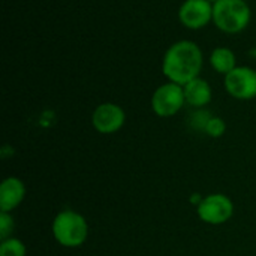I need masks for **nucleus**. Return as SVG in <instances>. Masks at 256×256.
I'll return each mask as SVG.
<instances>
[{
    "instance_id": "2eb2a0df",
    "label": "nucleus",
    "mask_w": 256,
    "mask_h": 256,
    "mask_svg": "<svg viewBox=\"0 0 256 256\" xmlns=\"http://www.w3.org/2000/svg\"><path fill=\"white\" fill-rule=\"evenodd\" d=\"M208 2H214V3H216V2H219V0H208Z\"/></svg>"
},
{
    "instance_id": "f03ea898",
    "label": "nucleus",
    "mask_w": 256,
    "mask_h": 256,
    "mask_svg": "<svg viewBox=\"0 0 256 256\" xmlns=\"http://www.w3.org/2000/svg\"><path fill=\"white\" fill-rule=\"evenodd\" d=\"M51 230L54 240L68 249L82 246L88 237V225L86 218L74 210L60 212L54 218Z\"/></svg>"
},
{
    "instance_id": "39448f33",
    "label": "nucleus",
    "mask_w": 256,
    "mask_h": 256,
    "mask_svg": "<svg viewBox=\"0 0 256 256\" xmlns=\"http://www.w3.org/2000/svg\"><path fill=\"white\" fill-rule=\"evenodd\" d=\"M184 90L183 86L176 82H168L160 86L152 96V110L159 117H172L184 105Z\"/></svg>"
},
{
    "instance_id": "9d476101",
    "label": "nucleus",
    "mask_w": 256,
    "mask_h": 256,
    "mask_svg": "<svg viewBox=\"0 0 256 256\" xmlns=\"http://www.w3.org/2000/svg\"><path fill=\"white\" fill-rule=\"evenodd\" d=\"M184 90V99L189 105L201 108L206 106L212 100V88L208 82L202 78H195L186 86H183Z\"/></svg>"
},
{
    "instance_id": "0eeeda50",
    "label": "nucleus",
    "mask_w": 256,
    "mask_h": 256,
    "mask_svg": "<svg viewBox=\"0 0 256 256\" xmlns=\"http://www.w3.org/2000/svg\"><path fill=\"white\" fill-rule=\"evenodd\" d=\"M124 111L111 102L99 105L92 114V124L99 134H114L120 130L124 124Z\"/></svg>"
},
{
    "instance_id": "f257e3e1",
    "label": "nucleus",
    "mask_w": 256,
    "mask_h": 256,
    "mask_svg": "<svg viewBox=\"0 0 256 256\" xmlns=\"http://www.w3.org/2000/svg\"><path fill=\"white\" fill-rule=\"evenodd\" d=\"M202 68V52L195 42L180 40L170 46L164 57V75L178 86H186L198 78Z\"/></svg>"
},
{
    "instance_id": "9b49d317",
    "label": "nucleus",
    "mask_w": 256,
    "mask_h": 256,
    "mask_svg": "<svg viewBox=\"0 0 256 256\" xmlns=\"http://www.w3.org/2000/svg\"><path fill=\"white\" fill-rule=\"evenodd\" d=\"M210 62H212V66L218 72L225 74V75H228L231 70H234L237 68L236 66V56L228 48H216L212 52Z\"/></svg>"
},
{
    "instance_id": "423d86ee",
    "label": "nucleus",
    "mask_w": 256,
    "mask_h": 256,
    "mask_svg": "<svg viewBox=\"0 0 256 256\" xmlns=\"http://www.w3.org/2000/svg\"><path fill=\"white\" fill-rule=\"evenodd\" d=\"M226 92L242 100L256 98V70L248 66H240L225 75Z\"/></svg>"
},
{
    "instance_id": "ddd939ff",
    "label": "nucleus",
    "mask_w": 256,
    "mask_h": 256,
    "mask_svg": "<svg viewBox=\"0 0 256 256\" xmlns=\"http://www.w3.org/2000/svg\"><path fill=\"white\" fill-rule=\"evenodd\" d=\"M210 136L213 138H219L225 134L226 130V124L225 122L220 118V117H210L207 124H206V129H204Z\"/></svg>"
},
{
    "instance_id": "6e6552de",
    "label": "nucleus",
    "mask_w": 256,
    "mask_h": 256,
    "mask_svg": "<svg viewBox=\"0 0 256 256\" xmlns=\"http://www.w3.org/2000/svg\"><path fill=\"white\" fill-rule=\"evenodd\" d=\"M178 16L188 28H201L213 20V6L208 0H186Z\"/></svg>"
},
{
    "instance_id": "4468645a",
    "label": "nucleus",
    "mask_w": 256,
    "mask_h": 256,
    "mask_svg": "<svg viewBox=\"0 0 256 256\" xmlns=\"http://www.w3.org/2000/svg\"><path fill=\"white\" fill-rule=\"evenodd\" d=\"M12 231H14V219L10 213L0 212V238L2 240L9 238Z\"/></svg>"
},
{
    "instance_id": "1a4fd4ad",
    "label": "nucleus",
    "mask_w": 256,
    "mask_h": 256,
    "mask_svg": "<svg viewBox=\"0 0 256 256\" xmlns=\"http://www.w3.org/2000/svg\"><path fill=\"white\" fill-rule=\"evenodd\" d=\"M26 198L24 182L18 177H8L0 184V212H14Z\"/></svg>"
},
{
    "instance_id": "20e7f679",
    "label": "nucleus",
    "mask_w": 256,
    "mask_h": 256,
    "mask_svg": "<svg viewBox=\"0 0 256 256\" xmlns=\"http://www.w3.org/2000/svg\"><path fill=\"white\" fill-rule=\"evenodd\" d=\"M198 218L208 225H224L234 214L232 201L224 194H212L202 198L196 207Z\"/></svg>"
},
{
    "instance_id": "7ed1b4c3",
    "label": "nucleus",
    "mask_w": 256,
    "mask_h": 256,
    "mask_svg": "<svg viewBox=\"0 0 256 256\" xmlns=\"http://www.w3.org/2000/svg\"><path fill=\"white\" fill-rule=\"evenodd\" d=\"M213 21L225 33H238L250 21V8L244 0H219L213 4Z\"/></svg>"
},
{
    "instance_id": "f8f14e48",
    "label": "nucleus",
    "mask_w": 256,
    "mask_h": 256,
    "mask_svg": "<svg viewBox=\"0 0 256 256\" xmlns=\"http://www.w3.org/2000/svg\"><path fill=\"white\" fill-rule=\"evenodd\" d=\"M26 244L20 238L9 237L0 243V256H26Z\"/></svg>"
}]
</instances>
